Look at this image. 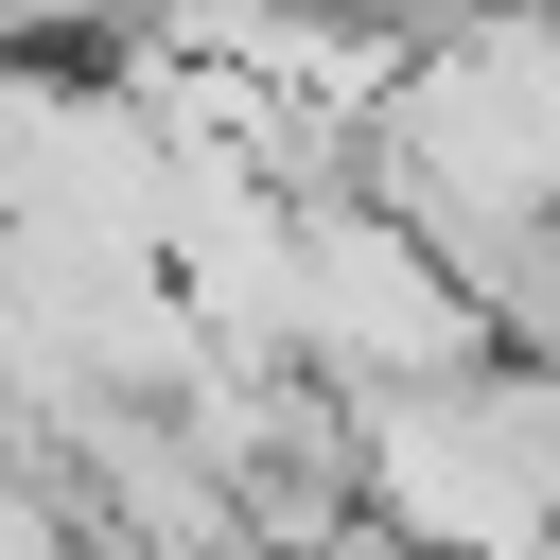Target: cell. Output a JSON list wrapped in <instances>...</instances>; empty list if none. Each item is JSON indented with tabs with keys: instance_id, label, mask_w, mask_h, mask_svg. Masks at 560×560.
<instances>
[{
	"instance_id": "6da1fadb",
	"label": "cell",
	"mask_w": 560,
	"mask_h": 560,
	"mask_svg": "<svg viewBox=\"0 0 560 560\" xmlns=\"http://www.w3.org/2000/svg\"><path fill=\"white\" fill-rule=\"evenodd\" d=\"M350 525H402L438 560H542L560 542V402L542 350H455L420 385H332Z\"/></svg>"
},
{
	"instance_id": "7a4b0ae2",
	"label": "cell",
	"mask_w": 560,
	"mask_h": 560,
	"mask_svg": "<svg viewBox=\"0 0 560 560\" xmlns=\"http://www.w3.org/2000/svg\"><path fill=\"white\" fill-rule=\"evenodd\" d=\"M455 350H490V332H472V298L420 262V228L368 210L350 175H315V192H298V368H315V385H420V368H455Z\"/></svg>"
},
{
	"instance_id": "3957f363",
	"label": "cell",
	"mask_w": 560,
	"mask_h": 560,
	"mask_svg": "<svg viewBox=\"0 0 560 560\" xmlns=\"http://www.w3.org/2000/svg\"><path fill=\"white\" fill-rule=\"evenodd\" d=\"M0 560H88V525H70V490L18 455V420H0Z\"/></svg>"
},
{
	"instance_id": "277c9868",
	"label": "cell",
	"mask_w": 560,
	"mask_h": 560,
	"mask_svg": "<svg viewBox=\"0 0 560 560\" xmlns=\"http://www.w3.org/2000/svg\"><path fill=\"white\" fill-rule=\"evenodd\" d=\"M315 560H438V542H402V525H332Z\"/></svg>"
}]
</instances>
